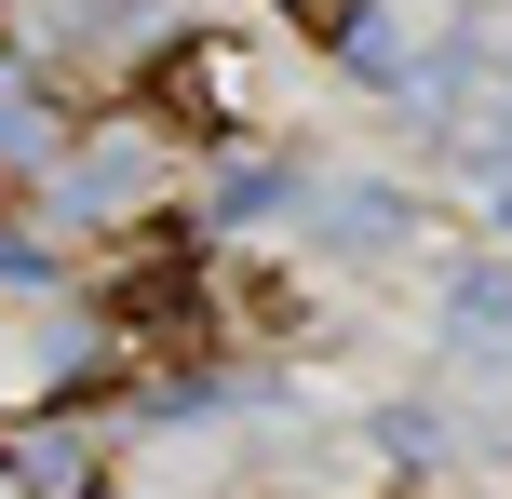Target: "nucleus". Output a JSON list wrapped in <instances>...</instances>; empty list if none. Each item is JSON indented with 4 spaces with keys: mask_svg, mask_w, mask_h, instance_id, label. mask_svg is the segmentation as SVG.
Returning a JSON list of instances; mask_svg holds the SVG:
<instances>
[{
    "mask_svg": "<svg viewBox=\"0 0 512 499\" xmlns=\"http://www.w3.org/2000/svg\"><path fill=\"white\" fill-rule=\"evenodd\" d=\"M486 162H512V81H499V108H486V135H472Z\"/></svg>",
    "mask_w": 512,
    "mask_h": 499,
    "instance_id": "nucleus-10",
    "label": "nucleus"
},
{
    "mask_svg": "<svg viewBox=\"0 0 512 499\" xmlns=\"http://www.w3.org/2000/svg\"><path fill=\"white\" fill-rule=\"evenodd\" d=\"M310 230H324L337 257H391V243H405V189L351 176V189H324V203H310Z\"/></svg>",
    "mask_w": 512,
    "mask_h": 499,
    "instance_id": "nucleus-6",
    "label": "nucleus"
},
{
    "mask_svg": "<svg viewBox=\"0 0 512 499\" xmlns=\"http://www.w3.org/2000/svg\"><path fill=\"white\" fill-rule=\"evenodd\" d=\"M445 351L512 378V270H459V284H445Z\"/></svg>",
    "mask_w": 512,
    "mask_h": 499,
    "instance_id": "nucleus-4",
    "label": "nucleus"
},
{
    "mask_svg": "<svg viewBox=\"0 0 512 499\" xmlns=\"http://www.w3.org/2000/svg\"><path fill=\"white\" fill-rule=\"evenodd\" d=\"M122 27H149V0H68V41H122Z\"/></svg>",
    "mask_w": 512,
    "mask_h": 499,
    "instance_id": "nucleus-8",
    "label": "nucleus"
},
{
    "mask_svg": "<svg viewBox=\"0 0 512 499\" xmlns=\"http://www.w3.org/2000/svg\"><path fill=\"white\" fill-rule=\"evenodd\" d=\"M0 486L14 499H108V419H81V405L14 419L0 432Z\"/></svg>",
    "mask_w": 512,
    "mask_h": 499,
    "instance_id": "nucleus-2",
    "label": "nucleus"
},
{
    "mask_svg": "<svg viewBox=\"0 0 512 499\" xmlns=\"http://www.w3.org/2000/svg\"><path fill=\"white\" fill-rule=\"evenodd\" d=\"M283 14H297V27H351V0H283Z\"/></svg>",
    "mask_w": 512,
    "mask_h": 499,
    "instance_id": "nucleus-11",
    "label": "nucleus"
},
{
    "mask_svg": "<svg viewBox=\"0 0 512 499\" xmlns=\"http://www.w3.org/2000/svg\"><path fill=\"white\" fill-rule=\"evenodd\" d=\"M54 162H68V95L0 68V176H54Z\"/></svg>",
    "mask_w": 512,
    "mask_h": 499,
    "instance_id": "nucleus-5",
    "label": "nucleus"
},
{
    "mask_svg": "<svg viewBox=\"0 0 512 499\" xmlns=\"http://www.w3.org/2000/svg\"><path fill=\"white\" fill-rule=\"evenodd\" d=\"M283 203V162H230V176L203 189V230H243V216H270Z\"/></svg>",
    "mask_w": 512,
    "mask_h": 499,
    "instance_id": "nucleus-7",
    "label": "nucleus"
},
{
    "mask_svg": "<svg viewBox=\"0 0 512 499\" xmlns=\"http://www.w3.org/2000/svg\"><path fill=\"white\" fill-rule=\"evenodd\" d=\"M499 216H512V203H499Z\"/></svg>",
    "mask_w": 512,
    "mask_h": 499,
    "instance_id": "nucleus-12",
    "label": "nucleus"
},
{
    "mask_svg": "<svg viewBox=\"0 0 512 499\" xmlns=\"http://www.w3.org/2000/svg\"><path fill=\"white\" fill-rule=\"evenodd\" d=\"M230 95H243V54L230 41H176L149 68V108H162V122H230Z\"/></svg>",
    "mask_w": 512,
    "mask_h": 499,
    "instance_id": "nucleus-3",
    "label": "nucleus"
},
{
    "mask_svg": "<svg viewBox=\"0 0 512 499\" xmlns=\"http://www.w3.org/2000/svg\"><path fill=\"white\" fill-rule=\"evenodd\" d=\"M0 284H41V243L27 230H0Z\"/></svg>",
    "mask_w": 512,
    "mask_h": 499,
    "instance_id": "nucleus-9",
    "label": "nucleus"
},
{
    "mask_svg": "<svg viewBox=\"0 0 512 499\" xmlns=\"http://www.w3.org/2000/svg\"><path fill=\"white\" fill-rule=\"evenodd\" d=\"M149 189H162V122H108V135H81V149L54 162V216H68V230L149 216Z\"/></svg>",
    "mask_w": 512,
    "mask_h": 499,
    "instance_id": "nucleus-1",
    "label": "nucleus"
}]
</instances>
